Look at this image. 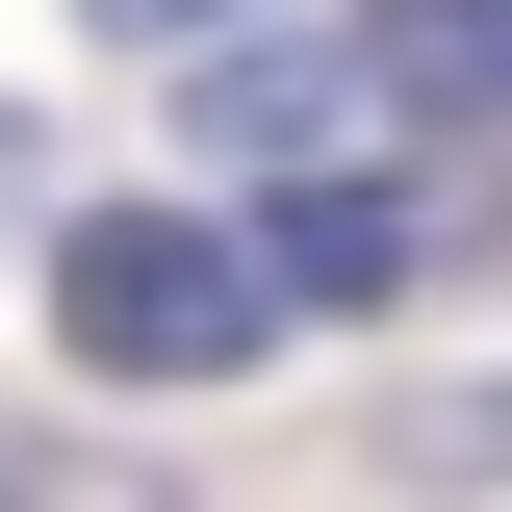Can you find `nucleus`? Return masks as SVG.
<instances>
[{
    "mask_svg": "<svg viewBox=\"0 0 512 512\" xmlns=\"http://www.w3.org/2000/svg\"><path fill=\"white\" fill-rule=\"evenodd\" d=\"M205 154H333V128H359V77H333V52H205Z\"/></svg>",
    "mask_w": 512,
    "mask_h": 512,
    "instance_id": "20e7f679",
    "label": "nucleus"
},
{
    "mask_svg": "<svg viewBox=\"0 0 512 512\" xmlns=\"http://www.w3.org/2000/svg\"><path fill=\"white\" fill-rule=\"evenodd\" d=\"M256 333H282L256 231H180V205H77L52 231V359L77 384H231Z\"/></svg>",
    "mask_w": 512,
    "mask_h": 512,
    "instance_id": "f257e3e1",
    "label": "nucleus"
},
{
    "mask_svg": "<svg viewBox=\"0 0 512 512\" xmlns=\"http://www.w3.org/2000/svg\"><path fill=\"white\" fill-rule=\"evenodd\" d=\"M359 128H512V0H359Z\"/></svg>",
    "mask_w": 512,
    "mask_h": 512,
    "instance_id": "7ed1b4c3",
    "label": "nucleus"
},
{
    "mask_svg": "<svg viewBox=\"0 0 512 512\" xmlns=\"http://www.w3.org/2000/svg\"><path fill=\"white\" fill-rule=\"evenodd\" d=\"M461 231H487L461 180H308L282 231H256V282H282V308H384V282H436Z\"/></svg>",
    "mask_w": 512,
    "mask_h": 512,
    "instance_id": "f03ea898",
    "label": "nucleus"
},
{
    "mask_svg": "<svg viewBox=\"0 0 512 512\" xmlns=\"http://www.w3.org/2000/svg\"><path fill=\"white\" fill-rule=\"evenodd\" d=\"M77 26H231V0H77Z\"/></svg>",
    "mask_w": 512,
    "mask_h": 512,
    "instance_id": "39448f33",
    "label": "nucleus"
}]
</instances>
